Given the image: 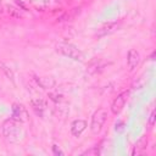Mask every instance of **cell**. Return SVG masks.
I'll return each mask as SVG.
<instances>
[{"label":"cell","mask_w":156,"mask_h":156,"mask_svg":"<svg viewBox=\"0 0 156 156\" xmlns=\"http://www.w3.org/2000/svg\"><path fill=\"white\" fill-rule=\"evenodd\" d=\"M56 50L57 52L62 54L63 56H67L74 61H79L82 62L84 60V54L80 49H78L76 45L73 44H68V43H61L56 45Z\"/></svg>","instance_id":"cell-1"},{"label":"cell","mask_w":156,"mask_h":156,"mask_svg":"<svg viewBox=\"0 0 156 156\" xmlns=\"http://www.w3.org/2000/svg\"><path fill=\"white\" fill-rule=\"evenodd\" d=\"M18 123L16 119H13L12 117L11 118H7L4 123H2V134L4 136L10 140V141H17L18 140V135H20V132H21V128L18 127Z\"/></svg>","instance_id":"cell-2"},{"label":"cell","mask_w":156,"mask_h":156,"mask_svg":"<svg viewBox=\"0 0 156 156\" xmlns=\"http://www.w3.org/2000/svg\"><path fill=\"white\" fill-rule=\"evenodd\" d=\"M106 118H107V112L105 108H99L96 110L93 116H91V122H90V132L91 134L96 135L101 132L105 122H106Z\"/></svg>","instance_id":"cell-3"},{"label":"cell","mask_w":156,"mask_h":156,"mask_svg":"<svg viewBox=\"0 0 156 156\" xmlns=\"http://www.w3.org/2000/svg\"><path fill=\"white\" fill-rule=\"evenodd\" d=\"M127 99H128V91H123L119 95H117V98H115V100L111 104V111L113 115H118L123 110Z\"/></svg>","instance_id":"cell-4"},{"label":"cell","mask_w":156,"mask_h":156,"mask_svg":"<svg viewBox=\"0 0 156 156\" xmlns=\"http://www.w3.org/2000/svg\"><path fill=\"white\" fill-rule=\"evenodd\" d=\"M12 118L20 123L28 121V112L22 104H13L12 105Z\"/></svg>","instance_id":"cell-5"},{"label":"cell","mask_w":156,"mask_h":156,"mask_svg":"<svg viewBox=\"0 0 156 156\" xmlns=\"http://www.w3.org/2000/svg\"><path fill=\"white\" fill-rule=\"evenodd\" d=\"M139 62H140V54H139V51L135 50V49H130L128 51V55H127V65H128L129 71H133L134 68H136Z\"/></svg>","instance_id":"cell-6"},{"label":"cell","mask_w":156,"mask_h":156,"mask_svg":"<svg viewBox=\"0 0 156 156\" xmlns=\"http://www.w3.org/2000/svg\"><path fill=\"white\" fill-rule=\"evenodd\" d=\"M35 83L41 89H52L56 84V80L50 76H43V77H35Z\"/></svg>","instance_id":"cell-7"},{"label":"cell","mask_w":156,"mask_h":156,"mask_svg":"<svg viewBox=\"0 0 156 156\" xmlns=\"http://www.w3.org/2000/svg\"><path fill=\"white\" fill-rule=\"evenodd\" d=\"M117 28H118V23L117 22H110V23L104 24L101 28H99L98 32L95 33V35L98 38H101V37H105V35H108V34L113 33L115 30H117Z\"/></svg>","instance_id":"cell-8"},{"label":"cell","mask_w":156,"mask_h":156,"mask_svg":"<svg viewBox=\"0 0 156 156\" xmlns=\"http://www.w3.org/2000/svg\"><path fill=\"white\" fill-rule=\"evenodd\" d=\"M30 106H32V108L35 111L37 115L43 116V115H44V111H45L46 107H48V104H46V101H45L44 99L37 98V99H32V100H30Z\"/></svg>","instance_id":"cell-9"},{"label":"cell","mask_w":156,"mask_h":156,"mask_svg":"<svg viewBox=\"0 0 156 156\" xmlns=\"http://www.w3.org/2000/svg\"><path fill=\"white\" fill-rule=\"evenodd\" d=\"M85 128H87V122L84 119H74L71 124V133H72V135L78 138L82 135V133L85 130Z\"/></svg>","instance_id":"cell-10"},{"label":"cell","mask_w":156,"mask_h":156,"mask_svg":"<svg viewBox=\"0 0 156 156\" xmlns=\"http://www.w3.org/2000/svg\"><path fill=\"white\" fill-rule=\"evenodd\" d=\"M5 7H6V12H7L11 17H15V18H22V17H23L22 12H21L17 7H15V6H12V5H9V4H7Z\"/></svg>","instance_id":"cell-11"},{"label":"cell","mask_w":156,"mask_h":156,"mask_svg":"<svg viewBox=\"0 0 156 156\" xmlns=\"http://www.w3.org/2000/svg\"><path fill=\"white\" fill-rule=\"evenodd\" d=\"M0 69L5 73V76L13 83L15 82V74H13V72H12V69L6 65V63H4V62H0Z\"/></svg>","instance_id":"cell-12"},{"label":"cell","mask_w":156,"mask_h":156,"mask_svg":"<svg viewBox=\"0 0 156 156\" xmlns=\"http://www.w3.org/2000/svg\"><path fill=\"white\" fill-rule=\"evenodd\" d=\"M49 99L52 100L55 104H61L63 101V95L62 94H58V93H49L48 94Z\"/></svg>","instance_id":"cell-13"},{"label":"cell","mask_w":156,"mask_h":156,"mask_svg":"<svg viewBox=\"0 0 156 156\" xmlns=\"http://www.w3.org/2000/svg\"><path fill=\"white\" fill-rule=\"evenodd\" d=\"M146 145H147V138H146V136H143V138H140V139L138 140L135 147L139 149V150H143V149L146 147Z\"/></svg>","instance_id":"cell-14"},{"label":"cell","mask_w":156,"mask_h":156,"mask_svg":"<svg viewBox=\"0 0 156 156\" xmlns=\"http://www.w3.org/2000/svg\"><path fill=\"white\" fill-rule=\"evenodd\" d=\"M155 116H156V111H155V110H152V111H151V113H150V117H149V122H147V124H149V127H150V128L155 124V118H156Z\"/></svg>","instance_id":"cell-15"},{"label":"cell","mask_w":156,"mask_h":156,"mask_svg":"<svg viewBox=\"0 0 156 156\" xmlns=\"http://www.w3.org/2000/svg\"><path fill=\"white\" fill-rule=\"evenodd\" d=\"M52 152H54V155H56V156H63V151L55 144V145H52Z\"/></svg>","instance_id":"cell-16"},{"label":"cell","mask_w":156,"mask_h":156,"mask_svg":"<svg viewBox=\"0 0 156 156\" xmlns=\"http://www.w3.org/2000/svg\"><path fill=\"white\" fill-rule=\"evenodd\" d=\"M15 2L20 6V9H21V10H23V11H28V7L26 6V4H24L22 0H15Z\"/></svg>","instance_id":"cell-17"},{"label":"cell","mask_w":156,"mask_h":156,"mask_svg":"<svg viewBox=\"0 0 156 156\" xmlns=\"http://www.w3.org/2000/svg\"><path fill=\"white\" fill-rule=\"evenodd\" d=\"M0 11H1V0H0Z\"/></svg>","instance_id":"cell-18"}]
</instances>
